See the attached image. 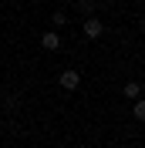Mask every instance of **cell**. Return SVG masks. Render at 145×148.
<instances>
[{
    "mask_svg": "<svg viewBox=\"0 0 145 148\" xmlns=\"http://www.w3.org/2000/svg\"><path fill=\"white\" fill-rule=\"evenodd\" d=\"M132 114H135V121H145V98H138V101H135Z\"/></svg>",
    "mask_w": 145,
    "mask_h": 148,
    "instance_id": "5",
    "label": "cell"
},
{
    "mask_svg": "<svg viewBox=\"0 0 145 148\" xmlns=\"http://www.w3.org/2000/svg\"><path fill=\"white\" fill-rule=\"evenodd\" d=\"M57 81H61L64 91H78V88H81V74H78V71H61Z\"/></svg>",
    "mask_w": 145,
    "mask_h": 148,
    "instance_id": "2",
    "label": "cell"
},
{
    "mask_svg": "<svg viewBox=\"0 0 145 148\" xmlns=\"http://www.w3.org/2000/svg\"><path fill=\"white\" fill-rule=\"evenodd\" d=\"M122 94H125L128 101H138V98H142V84H138V81H128L125 88H122Z\"/></svg>",
    "mask_w": 145,
    "mask_h": 148,
    "instance_id": "3",
    "label": "cell"
},
{
    "mask_svg": "<svg viewBox=\"0 0 145 148\" xmlns=\"http://www.w3.org/2000/svg\"><path fill=\"white\" fill-rule=\"evenodd\" d=\"M51 20H54V27H64V24H68V14H64V10H54Z\"/></svg>",
    "mask_w": 145,
    "mask_h": 148,
    "instance_id": "6",
    "label": "cell"
},
{
    "mask_svg": "<svg viewBox=\"0 0 145 148\" xmlns=\"http://www.w3.org/2000/svg\"><path fill=\"white\" fill-rule=\"evenodd\" d=\"M81 34L88 37V40H98V37L105 34V20H101V17H88L81 24Z\"/></svg>",
    "mask_w": 145,
    "mask_h": 148,
    "instance_id": "1",
    "label": "cell"
},
{
    "mask_svg": "<svg viewBox=\"0 0 145 148\" xmlns=\"http://www.w3.org/2000/svg\"><path fill=\"white\" fill-rule=\"evenodd\" d=\"M41 44H44L47 51H57V47H61V37H57V30H47V34H41Z\"/></svg>",
    "mask_w": 145,
    "mask_h": 148,
    "instance_id": "4",
    "label": "cell"
}]
</instances>
